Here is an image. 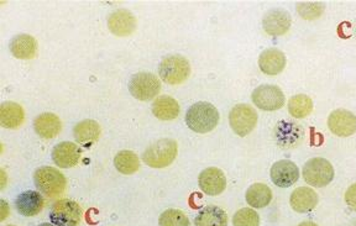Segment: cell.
<instances>
[{
  "mask_svg": "<svg viewBox=\"0 0 356 226\" xmlns=\"http://www.w3.org/2000/svg\"><path fill=\"white\" fill-rule=\"evenodd\" d=\"M186 124L197 134H208L219 124L220 115L217 107L211 103H195L186 113Z\"/></svg>",
  "mask_w": 356,
  "mask_h": 226,
  "instance_id": "6da1fadb",
  "label": "cell"
},
{
  "mask_svg": "<svg viewBox=\"0 0 356 226\" xmlns=\"http://www.w3.org/2000/svg\"><path fill=\"white\" fill-rule=\"evenodd\" d=\"M177 142L172 139H162L145 150L143 159L152 168H165L177 157Z\"/></svg>",
  "mask_w": 356,
  "mask_h": 226,
  "instance_id": "7a4b0ae2",
  "label": "cell"
},
{
  "mask_svg": "<svg viewBox=\"0 0 356 226\" xmlns=\"http://www.w3.org/2000/svg\"><path fill=\"white\" fill-rule=\"evenodd\" d=\"M35 186L49 198H56L63 194L66 189L67 182L65 175L54 167L44 166L33 173Z\"/></svg>",
  "mask_w": 356,
  "mask_h": 226,
  "instance_id": "3957f363",
  "label": "cell"
},
{
  "mask_svg": "<svg viewBox=\"0 0 356 226\" xmlns=\"http://www.w3.org/2000/svg\"><path fill=\"white\" fill-rule=\"evenodd\" d=\"M159 73L167 85H182L191 76V64L184 57L178 55L167 56L160 63Z\"/></svg>",
  "mask_w": 356,
  "mask_h": 226,
  "instance_id": "277c9868",
  "label": "cell"
},
{
  "mask_svg": "<svg viewBox=\"0 0 356 226\" xmlns=\"http://www.w3.org/2000/svg\"><path fill=\"white\" fill-rule=\"evenodd\" d=\"M83 219V210L72 199L56 202L50 211V220L56 226H78Z\"/></svg>",
  "mask_w": 356,
  "mask_h": 226,
  "instance_id": "5b68a950",
  "label": "cell"
},
{
  "mask_svg": "<svg viewBox=\"0 0 356 226\" xmlns=\"http://www.w3.org/2000/svg\"><path fill=\"white\" fill-rule=\"evenodd\" d=\"M130 94L141 102H149L159 96L161 91V82L155 74L150 72H140L134 74L129 83Z\"/></svg>",
  "mask_w": 356,
  "mask_h": 226,
  "instance_id": "8992f818",
  "label": "cell"
},
{
  "mask_svg": "<svg viewBox=\"0 0 356 226\" xmlns=\"http://www.w3.org/2000/svg\"><path fill=\"white\" fill-rule=\"evenodd\" d=\"M303 180L312 186L323 188L334 180V168L328 159H311L303 166Z\"/></svg>",
  "mask_w": 356,
  "mask_h": 226,
  "instance_id": "52a82bcc",
  "label": "cell"
},
{
  "mask_svg": "<svg viewBox=\"0 0 356 226\" xmlns=\"http://www.w3.org/2000/svg\"><path fill=\"white\" fill-rule=\"evenodd\" d=\"M257 113L248 104H238L229 114V124L234 132L240 137L249 135L257 125Z\"/></svg>",
  "mask_w": 356,
  "mask_h": 226,
  "instance_id": "ba28073f",
  "label": "cell"
},
{
  "mask_svg": "<svg viewBox=\"0 0 356 226\" xmlns=\"http://www.w3.org/2000/svg\"><path fill=\"white\" fill-rule=\"evenodd\" d=\"M273 136L278 146L284 150H289L296 148L302 144L305 139V130L300 125L292 120H282L276 125Z\"/></svg>",
  "mask_w": 356,
  "mask_h": 226,
  "instance_id": "9c48e42d",
  "label": "cell"
},
{
  "mask_svg": "<svg viewBox=\"0 0 356 226\" xmlns=\"http://www.w3.org/2000/svg\"><path fill=\"white\" fill-rule=\"evenodd\" d=\"M256 107L265 112H275L284 105V92L277 85H264L257 87L251 96Z\"/></svg>",
  "mask_w": 356,
  "mask_h": 226,
  "instance_id": "30bf717a",
  "label": "cell"
},
{
  "mask_svg": "<svg viewBox=\"0 0 356 226\" xmlns=\"http://www.w3.org/2000/svg\"><path fill=\"white\" fill-rule=\"evenodd\" d=\"M328 128L329 130L338 137H349L355 134L356 116L345 109L334 110L333 113L329 115Z\"/></svg>",
  "mask_w": 356,
  "mask_h": 226,
  "instance_id": "8fae6325",
  "label": "cell"
},
{
  "mask_svg": "<svg viewBox=\"0 0 356 226\" xmlns=\"http://www.w3.org/2000/svg\"><path fill=\"white\" fill-rule=\"evenodd\" d=\"M292 25V17L284 9H273L267 12L262 19V28L267 35L282 36L289 33Z\"/></svg>",
  "mask_w": 356,
  "mask_h": 226,
  "instance_id": "7c38bea8",
  "label": "cell"
},
{
  "mask_svg": "<svg viewBox=\"0 0 356 226\" xmlns=\"http://www.w3.org/2000/svg\"><path fill=\"white\" fill-rule=\"evenodd\" d=\"M271 181L281 188L293 186L300 180V170L297 164L289 159H281L273 164L270 171Z\"/></svg>",
  "mask_w": 356,
  "mask_h": 226,
  "instance_id": "4fadbf2b",
  "label": "cell"
},
{
  "mask_svg": "<svg viewBox=\"0 0 356 226\" xmlns=\"http://www.w3.org/2000/svg\"><path fill=\"white\" fill-rule=\"evenodd\" d=\"M200 191L207 195H219L227 186V178L222 170L217 167H209L200 172L198 177Z\"/></svg>",
  "mask_w": 356,
  "mask_h": 226,
  "instance_id": "5bb4252c",
  "label": "cell"
},
{
  "mask_svg": "<svg viewBox=\"0 0 356 226\" xmlns=\"http://www.w3.org/2000/svg\"><path fill=\"white\" fill-rule=\"evenodd\" d=\"M108 28L118 37H127L136 30V19L129 10L119 9L108 17Z\"/></svg>",
  "mask_w": 356,
  "mask_h": 226,
  "instance_id": "9a60e30c",
  "label": "cell"
},
{
  "mask_svg": "<svg viewBox=\"0 0 356 226\" xmlns=\"http://www.w3.org/2000/svg\"><path fill=\"white\" fill-rule=\"evenodd\" d=\"M82 151L73 142L63 141L57 144L52 151V159L56 166L61 168H72L77 166L81 159Z\"/></svg>",
  "mask_w": 356,
  "mask_h": 226,
  "instance_id": "2e32d148",
  "label": "cell"
},
{
  "mask_svg": "<svg viewBox=\"0 0 356 226\" xmlns=\"http://www.w3.org/2000/svg\"><path fill=\"white\" fill-rule=\"evenodd\" d=\"M318 194L316 191H313L309 186H300L295 189L291 198H289V204L292 207V209L297 213H309L313 209H316L318 205Z\"/></svg>",
  "mask_w": 356,
  "mask_h": 226,
  "instance_id": "e0dca14e",
  "label": "cell"
},
{
  "mask_svg": "<svg viewBox=\"0 0 356 226\" xmlns=\"http://www.w3.org/2000/svg\"><path fill=\"white\" fill-rule=\"evenodd\" d=\"M259 67L262 73L277 76L286 67V56L278 49H267L259 57Z\"/></svg>",
  "mask_w": 356,
  "mask_h": 226,
  "instance_id": "ac0fdd59",
  "label": "cell"
},
{
  "mask_svg": "<svg viewBox=\"0 0 356 226\" xmlns=\"http://www.w3.org/2000/svg\"><path fill=\"white\" fill-rule=\"evenodd\" d=\"M44 200L39 192L26 191L17 195L15 200V208L17 213L22 216H35L44 209Z\"/></svg>",
  "mask_w": 356,
  "mask_h": 226,
  "instance_id": "d6986e66",
  "label": "cell"
},
{
  "mask_svg": "<svg viewBox=\"0 0 356 226\" xmlns=\"http://www.w3.org/2000/svg\"><path fill=\"white\" fill-rule=\"evenodd\" d=\"M11 55L19 60H33L38 53V42L31 35H17L10 41Z\"/></svg>",
  "mask_w": 356,
  "mask_h": 226,
  "instance_id": "ffe728a7",
  "label": "cell"
},
{
  "mask_svg": "<svg viewBox=\"0 0 356 226\" xmlns=\"http://www.w3.org/2000/svg\"><path fill=\"white\" fill-rule=\"evenodd\" d=\"M33 129L36 131V134L42 139H46V140L55 139L56 136L61 132V120L56 114H41L33 121Z\"/></svg>",
  "mask_w": 356,
  "mask_h": 226,
  "instance_id": "44dd1931",
  "label": "cell"
},
{
  "mask_svg": "<svg viewBox=\"0 0 356 226\" xmlns=\"http://www.w3.org/2000/svg\"><path fill=\"white\" fill-rule=\"evenodd\" d=\"M25 119L22 105L17 103L6 102L0 105V123L6 129H17Z\"/></svg>",
  "mask_w": 356,
  "mask_h": 226,
  "instance_id": "7402d4cb",
  "label": "cell"
},
{
  "mask_svg": "<svg viewBox=\"0 0 356 226\" xmlns=\"http://www.w3.org/2000/svg\"><path fill=\"white\" fill-rule=\"evenodd\" d=\"M195 226H228V215L217 205H207L195 219Z\"/></svg>",
  "mask_w": 356,
  "mask_h": 226,
  "instance_id": "603a6c76",
  "label": "cell"
},
{
  "mask_svg": "<svg viewBox=\"0 0 356 226\" xmlns=\"http://www.w3.org/2000/svg\"><path fill=\"white\" fill-rule=\"evenodd\" d=\"M179 112H181L179 104L172 96H160L152 104V113L157 119L162 121L176 119L179 115Z\"/></svg>",
  "mask_w": 356,
  "mask_h": 226,
  "instance_id": "cb8c5ba5",
  "label": "cell"
},
{
  "mask_svg": "<svg viewBox=\"0 0 356 226\" xmlns=\"http://www.w3.org/2000/svg\"><path fill=\"white\" fill-rule=\"evenodd\" d=\"M100 125L95 120H83L78 123L73 129V136L76 141L84 146H89L100 137Z\"/></svg>",
  "mask_w": 356,
  "mask_h": 226,
  "instance_id": "d4e9b609",
  "label": "cell"
},
{
  "mask_svg": "<svg viewBox=\"0 0 356 226\" xmlns=\"http://www.w3.org/2000/svg\"><path fill=\"white\" fill-rule=\"evenodd\" d=\"M245 199L252 208L262 209V208H265L268 204L271 203L273 191H271L270 186L264 184V183H254L246 191Z\"/></svg>",
  "mask_w": 356,
  "mask_h": 226,
  "instance_id": "484cf974",
  "label": "cell"
},
{
  "mask_svg": "<svg viewBox=\"0 0 356 226\" xmlns=\"http://www.w3.org/2000/svg\"><path fill=\"white\" fill-rule=\"evenodd\" d=\"M114 166L117 168L118 172H120L122 175H134L136 173L140 168L139 156L133 151H120L117 153L115 159H114Z\"/></svg>",
  "mask_w": 356,
  "mask_h": 226,
  "instance_id": "4316f807",
  "label": "cell"
},
{
  "mask_svg": "<svg viewBox=\"0 0 356 226\" xmlns=\"http://www.w3.org/2000/svg\"><path fill=\"white\" fill-rule=\"evenodd\" d=\"M289 112L296 119H305L313 112V102L306 94H297L289 101Z\"/></svg>",
  "mask_w": 356,
  "mask_h": 226,
  "instance_id": "83f0119b",
  "label": "cell"
},
{
  "mask_svg": "<svg viewBox=\"0 0 356 226\" xmlns=\"http://www.w3.org/2000/svg\"><path fill=\"white\" fill-rule=\"evenodd\" d=\"M297 12L305 20H314L322 17L325 6L322 1H302L297 4Z\"/></svg>",
  "mask_w": 356,
  "mask_h": 226,
  "instance_id": "f1b7e54d",
  "label": "cell"
},
{
  "mask_svg": "<svg viewBox=\"0 0 356 226\" xmlns=\"http://www.w3.org/2000/svg\"><path fill=\"white\" fill-rule=\"evenodd\" d=\"M160 226H189V219L182 210L167 209L159 219Z\"/></svg>",
  "mask_w": 356,
  "mask_h": 226,
  "instance_id": "f546056e",
  "label": "cell"
},
{
  "mask_svg": "<svg viewBox=\"0 0 356 226\" xmlns=\"http://www.w3.org/2000/svg\"><path fill=\"white\" fill-rule=\"evenodd\" d=\"M233 225L260 226V216L251 208H243L234 214Z\"/></svg>",
  "mask_w": 356,
  "mask_h": 226,
  "instance_id": "4dcf8cb0",
  "label": "cell"
},
{
  "mask_svg": "<svg viewBox=\"0 0 356 226\" xmlns=\"http://www.w3.org/2000/svg\"><path fill=\"white\" fill-rule=\"evenodd\" d=\"M345 202L348 204V207H350L351 209L356 211V183L348 188V191L345 193Z\"/></svg>",
  "mask_w": 356,
  "mask_h": 226,
  "instance_id": "1f68e13d",
  "label": "cell"
},
{
  "mask_svg": "<svg viewBox=\"0 0 356 226\" xmlns=\"http://www.w3.org/2000/svg\"><path fill=\"white\" fill-rule=\"evenodd\" d=\"M0 207H1V216H0V220H6V216H8V213H9V207H8V204L4 200H1V203H0Z\"/></svg>",
  "mask_w": 356,
  "mask_h": 226,
  "instance_id": "d6a6232c",
  "label": "cell"
},
{
  "mask_svg": "<svg viewBox=\"0 0 356 226\" xmlns=\"http://www.w3.org/2000/svg\"><path fill=\"white\" fill-rule=\"evenodd\" d=\"M298 226H318L316 223H313V221H303V223H300Z\"/></svg>",
  "mask_w": 356,
  "mask_h": 226,
  "instance_id": "836d02e7",
  "label": "cell"
},
{
  "mask_svg": "<svg viewBox=\"0 0 356 226\" xmlns=\"http://www.w3.org/2000/svg\"><path fill=\"white\" fill-rule=\"evenodd\" d=\"M39 226H54V225H51V224H47V223H44V224H41V225H39Z\"/></svg>",
  "mask_w": 356,
  "mask_h": 226,
  "instance_id": "e575fe53",
  "label": "cell"
},
{
  "mask_svg": "<svg viewBox=\"0 0 356 226\" xmlns=\"http://www.w3.org/2000/svg\"><path fill=\"white\" fill-rule=\"evenodd\" d=\"M354 34H355V36H356V21H355V28H354Z\"/></svg>",
  "mask_w": 356,
  "mask_h": 226,
  "instance_id": "d590c367",
  "label": "cell"
},
{
  "mask_svg": "<svg viewBox=\"0 0 356 226\" xmlns=\"http://www.w3.org/2000/svg\"><path fill=\"white\" fill-rule=\"evenodd\" d=\"M8 226H14V225H8Z\"/></svg>",
  "mask_w": 356,
  "mask_h": 226,
  "instance_id": "8d00e7d4",
  "label": "cell"
}]
</instances>
